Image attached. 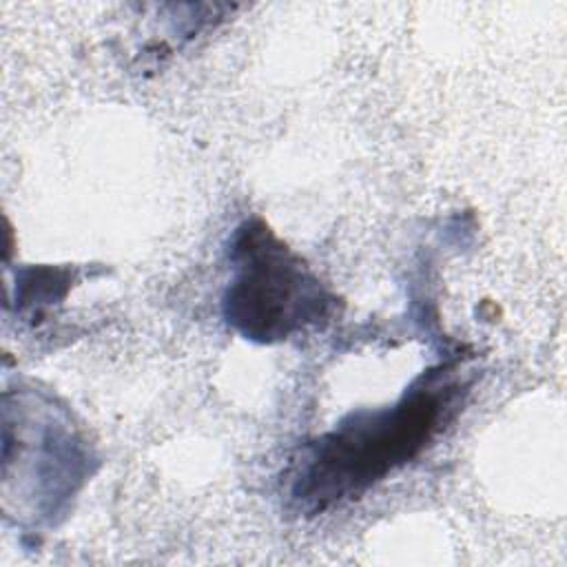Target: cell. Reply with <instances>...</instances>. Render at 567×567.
<instances>
[{"instance_id":"6da1fadb","label":"cell","mask_w":567,"mask_h":567,"mask_svg":"<svg viewBox=\"0 0 567 567\" xmlns=\"http://www.w3.org/2000/svg\"><path fill=\"white\" fill-rule=\"evenodd\" d=\"M465 392L467 381L445 363L416 377L392 405L343 416L299 450L288 478L290 509L317 516L363 496L439 436Z\"/></svg>"},{"instance_id":"7a4b0ae2","label":"cell","mask_w":567,"mask_h":567,"mask_svg":"<svg viewBox=\"0 0 567 567\" xmlns=\"http://www.w3.org/2000/svg\"><path fill=\"white\" fill-rule=\"evenodd\" d=\"M233 266L221 310L228 328L255 343H279L330 321L337 299L312 268L259 217L230 239Z\"/></svg>"},{"instance_id":"3957f363","label":"cell","mask_w":567,"mask_h":567,"mask_svg":"<svg viewBox=\"0 0 567 567\" xmlns=\"http://www.w3.org/2000/svg\"><path fill=\"white\" fill-rule=\"evenodd\" d=\"M16 423L4 416V483L18 478L16 494H29V516L55 523L91 474V450L71 414L40 392L16 394Z\"/></svg>"}]
</instances>
